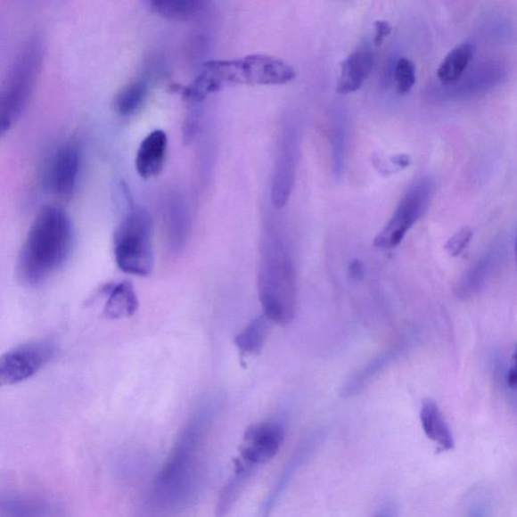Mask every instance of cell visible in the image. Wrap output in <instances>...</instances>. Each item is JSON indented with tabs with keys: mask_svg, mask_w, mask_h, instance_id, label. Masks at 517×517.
<instances>
[{
	"mask_svg": "<svg viewBox=\"0 0 517 517\" xmlns=\"http://www.w3.org/2000/svg\"><path fill=\"white\" fill-rule=\"evenodd\" d=\"M217 412L216 402L205 403L182 431L169 459L157 477L153 496L159 507H185L197 497L202 481L199 455Z\"/></svg>",
	"mask_w": 517,
	"mask_h": 517,
	"instance_id": "cell-1",
	"label": "cell"
},
{
	"mask_svg": "<svg viewBox=\"0 0 517 517\" xmlns=\"http://www.w3.org/2000/svg\"><path fill=\"white\" fill-rule=\"evenodd\" d=\"M71 218L60 207L48 205L37 215L21 249L17 276L21 284L39 286L63 267L73 249Z\"/></svg>",
	"mask_w": 517,
	"mask_h": 517,
	"instance_id": "cell-2",
	"label": "cell"
},
{
	"mask_svg": "<svg viewBox=\"0 0 517 517\" xmlns=\"http://www.w3.org/2000/svg\"><path fill=\"white\" fill-rule=\"evenodd\" d=\"M258 299L272 323L293 321L298 302V281L291 252L280 235H266L258 271Z\"/></svg>",
	"mask_w": 517,
	"mask_h": 517,
	"instance_id": "cell-3",
	"label": "cell"
},
{
	"mask_svg": "<svg viewBox=\"0 0 517 517\" xmlns=\"http://www.w3.org/2000/svg\"><path fill=\"white\" fill-rule=\"evenodd\" d=\"M44 53L43 37L40 35L30 37L0 85V139L17 124L32 98Z\"/></svg>",
	"mask_w": 517,
	"mask_h": 517,
	"instance_id": "cell-4",
	"label": "cell"
},
{
	"mask_svg": "<svg viewBox=\"0 0 517 517\" xmlns=\"http://www.w3.org/2000/svg\"><path fill=\"white\" fill-rule=\"evenodd\" d=\"M115 256L119 268L129 275L146 277L153 271V220L146 209H132L120 223Z\"/></svg>",
	"mask_w": 517,
	"mask_h": 517,
	"instance_id": "cell-5",
	"label": "cell"
},
{
	"mask_svg": "<svg viewBox=\"0 0 517 517\" xmlns=\"http://www.w3.org/2000/svg\"><path fill=\"white\" fill-rule=\"evenodd\" d=\"M432 193L433 181L430 177L417 180L410 186L390 222L376 235L374 245L382 249L398 247L427 210Z\"/></svg>",
	"mask_w": 517,
	"mask_h": 517,
	"instance_id": "cell-6",
	"label": "cell"
},
{
	"mask_svg": "<svg viewBox=\"0 0 517 517\" xmlns=\"http://www.w3.org/2000/svg\"><path fill=\"white\" fill-rule=\"evenodd\" d=\"M56 353L52 340H39L19 346L0 356V387L25 382L47 365Z\"/></svg>",
	"mask_w": 517,
	"mask_h": 517,
	"instance_id": "cell-7",
	"label": "cell"
},
{
	"mask_svg": "<svg viewBox=\"0 0 517 517\" xmlns=\"http://www.w3.org/2000/svg\"><path fill=\"white\" fill-rule=\"evenodd\" d=\"M81 154L78 142H64L53 152L45 167L43 184L58 199L70 200L78 185Z\"/></svg>",
	"mask_w": 517,
	"mask_h": 517,
	"instance_id": "cell-8",
	"label": "cell"
},
{
	"mask_svg": "<svg viewBox=\"0 0 517 517\" xmlns=\"http://www.w3.org/2000/svg\"><path fill=\"white\" fill-rule=\"evenodd\" d=\"M300 156V140L296 129H284L281 138L271 190L272 202L277 209L285 207L295 184Z\"/></svg>",
	"mask_w": 517,
	"mask_h": 517,
	"instance_id": "cell-9",
	"label": "cell"
},
{
	"mask_svg": "<svg viewBox=\"0 0 517 517\" xmlns=\"http://www.w3.org/2000/svg\"><path fill=\"white\" fill-rule=\"evenodd\" d=\"M285 430L275 421L264 422L250 427L241 447V460L257 468L275 457L284 442Z\"/></svg>",
	"mask_w": 517,
	"mask_h": 517,
	"instance_id": "cell-10",
	"label": "cell"
},
{
	"mask_svg": "<svg viewBox=\"0 0 517 517\" xmlns=\"http://www.w3.org/2000/svg\"><path fill=\"white\" fill-rule=\"evenodd\" d=\"M414 337L412 334L403 336L393 344L379 353L364 365L354 374L349 376L341 387V398L345 399L358 397L374 380L405 355L413 345Z\"/></svg>",
	"mask_w": 517,
	"mask_h": 517,
	"instance_id": "cell-11",
	"label": "cell"
},
{
	"mask_svg": "<svg viewBox=\"0 0 517 517\" xmlns=\"http://www.w3.org/2000/svg\"><path fill=\"white\" fill-rule=\"evenodd\" d=\"M508 247V242L505 239L496 242V244L464 274L455 288V296L459 300H465L480 293L490 283L494 274L505 262L509 253Z\"/></svg>",
	"mask_w": 517,
	"mask_h": 517,
	"instance_id": "cell-12",
	"label": "cell"
},
{
	"mask_svg": "<svg viewBox=\"0 0 517 517\" xmlns=\"http://www.w3.org/2000/svg\"><path fill=\"white\" fill-rule=\"evenodd\" d=\"M242 85L283 86L296 78L294 68L285 61L267 55L239 59Z\"/></svg>",
	"mask_w": 517,
	"mask_h": 517,
	"instance_id": "cell-13",
	"label": "cell"
},
{
	"mask_svg": "<svg viewBox=\"0 0 517 517\" xmlns=\"http://www.w3.org/2000/svg\"><path fill=\"white\" fill-rule=\"evenodd\" d=\"M168 136L162 129L149 134L139 147L135 157V168L144 179L157 177L166 161Z\"/></svg>",
	"mask_w": 517,
	"mask_h": 517,
	"instance_id": "cell-14",
	"label": "cell"
},
{
	"mask_svg": "<svg viewBox=\"0 0 517 517\" xmlns=\"http://www.w3.org/2000/svg\"><path fill=\"white\" fill-rule=\"evenodd\" d=\"M322 433H314V435L309 436L298 447V450L292 455L291 461L288 462L286 468L283 471V475L274 488L273 491L270 493L267 500L261 509L262 515H269L272 509L276 506L281 496L287 489L289 484L291 483L293 478L298 475L299 471L303 467L304 464L311 457V455L316 450V447L322 442Z\"/></svg>",
	"mask_w": 517,
	"mask_h": 517,
	"instance_id": "cell-15",
	"label": "cell"
},
{
	"mask_svg": "<svg viewBox=\"0 0 517 517\" xmlns=\"http://www.w3.org/2000/svg\"><path fill=\"white\" fill-rule=\"evenodd\" d=\"M374 64L375 57L372 51L360 49L352 53L341 64L337 93L349 94L359 90L373 70Z\"/></svg>",
	"mask_w": 517,
	"mask_h": 517,
	"instance_id": "cell-16",
	"label": "cell"
},
{
	"mask_svg": "<svg viewBox=\"0 0 517 517\" xmlns=\"http://www.w3.org/2000/svg\"><path fill=\"white\" fill-rule=\"evenodd\" d=\"M420 416L425 436L443 451H451L455 447V438L437 402L425 399L421 407Z\"/></svg>",
	"mask_w": 517,
	"mask_h": 517,
	"instance_id": "cell-17",
	"label": "cell"
},
{
	"mask_svg": "<svg viewBox=\"0 0 517 517\" xmlns=\"http://www.w3.org/2000/svg\"><path fill=\"white\" fill-rule=\"evenodd\" d=\"M475 54V45L462 43L455 47L443 60L438 70V78L444 86H452L467 70Z\"/></svg>",
	"mask_w": 517,
	"mask_h": 517,
	"instance_id": "cell-18",
	"label": "cell"
},
{
	"mask_svg": "<svg viewBox=\"0 0 517 517\" xmlns=\"http://www.w3.org/2000/svg\"><path fill=\"white\" fill-rule=\"evenodd\" d=\"M139 308L138 296L134 285L124 281L111 289L109 300L105 304L104 316L111 319L129 317Z\"/></svg>",
	"mask_w": 517,
	"mask_h": 517,
	"instance_id": "cell-19",
	"label": "cell"
},
{
	"mask_svg": "<svg viewBox=\"0 0 517 517\" xmlns=\"http://www.w3.org/2000/svg\"><path fill=\"white\" fill-rule=\"evenodd\" d=\"M255 469L241 459L235 461V472L230 481L225 485L220 493L217 505V515L222 516L229 513L233 505L237 503L241 493L244 491L250 479L255 473Z\"/></svg>",
	"mask_w": 517,
	"mask_h": 517,
	"instance_id": "cell-20",
	"label": "cell"
},
{
	"mask_svg": "<svg viewBox=\"0 0 517 517\" xmlns=\"http://www.w3.org/2000/svg\"><path fill=\"white\" fill-rule=\"evenodd\" d=\"M271 323L265 315L258 316L234 338V345L241 355H257L262 351L269 336Z\"/></svg>",
	"mask_w": 517,
	"mask_h": 517,
	"instance_id": "cell-21",
	"label": "cell"
},
{
	"mask_svg": "<svg viewBox=\"0 0 517 517\" xmlns=\"http://www.w3.org/2000/svg\"><path fill=\"white\" fill-rule=\"evenodd\" d=\"M152 10L172 21H187L204 10L207 0H149Z\"/></svg>",
	"mask_w": 517,
	"mask_h": 517,
	"instance_id": "cell-22",
	"label": "cell"
},
{
	"mask_svg": "<svg viewBox=\"0 0 517 517\" xmlns=\"http://www.w3.org/2000/svg\"><path fill=\"white\" fill-rule=\"evenodd\" d=\"M332 149V172L340 177L343 174L347 153V126L344 117L337 115L332 118L329 129Z\"/></svg>",
	"mask_w": 517,
	"mask_h": 517,
	"instance_id": "cell-23",
	"label": "cell"
},
{
	"mask_svg": "<svg viewBox=\"0 0 517 517\" xmlns=\"http://www.w3.org/2000/svg\"><path fill=\"white\" fill-rule=\"evenodd\" d=\"M148 94L146 81L135 80L126 86L116 96L115 109L119 115L123 117L132 116L138 111Z\"/></svg>",
	"mask_w": 517,
	"mask_h": 517,
	"instance_id": "cell-24",
	"label": "cell"
},
{
	"mask_svg": "<svg viewBox=\"0 0 517 517\" xmlns=\"http://www.w3.org/2000/svg\"><path fill=\"white\" fill-rule=\"evenodd\" d=\"M395 85L399 94H406L415 85V66L409 59L403 57L398 61L394 71Z\"/></svg>",
	"mask_w": 517,
	"mask_h": 517,
	"instance_id": "cell-25",
	"label": "cell"
},
{
	"mask_svg": "<svg viewBox=\"0 0 517 517\" xmlns=\"http://www.w3.org/2000/svg\"><path fill=\"white\" fill-rule=\"evenodd\" d=\"M473 238V232L469 227H464L458 233H455L453 237L447 242L445 249L447 253L452 257H457L464 252L471 240Z\"/></svg>",
	"mask_w": 517,
	"mask_h": 517,
	"instance_id": "cell-26",
	"label": "cell"
},
{
	"mask_svg": "<svg viewBox=\"0 0 517 517\" xmlns=\"http://www.w3.org/2000/svg\"><path fill=\"white\" fill-rule=\"evenodd\" d=\"M507 365L501 367L500 380L503 385L509 392L515 393L516 391V368H515V352L513 355V359L509 360Z\"/></svg>",
	"mask_w": 517,
	"mask_h": 517,
	"instance_id": "cell-27",
	"label": "cell"
},
{
	"mask_svg": "<svg viewBox=\"0 0 517 517\" xmlns=\"http://www.w3.org/2000/svg\"><path fill=\"white\" fill-rule=\"evenodd\" d=\"M375 28V37L374 44L376 47H382L386 37L390 36L392 32V28L390 22L385 21H377L374 24Z\"/></svg>",
	"mask_w": 517,
	"mask_h": 517,
	"instance_id": "cell-28",
	"label": "cell"
},
{
	"mask_svg": "<svg viewBox=\"0 0 517 517\" xmlns=\"http://www.w3.org/2000/svg\"><path fill=\"white\" fill-rule=\"evenodd\" d=\"M349 276L355 280L362 279L364 275V266L359 260H354L349 267Z\"/></svg>",
	"mask_w": 517,
	"mask_h": 517,
	"instance_id": "cell-29",
	"label": "cell"
},
{
	"mask_svg": "<svg viewBox=\"0 0 517 517\" xmlns=\"http://www.w3.org/2000/svg\"><path fill=\"white\" fill-rule=\"evenodd\" d=\"M398 507L392 503H387L378 509L376 516H395L398 515Z\"/></svg>",
	"mask_w": 517,
	"mask_h": 517,
	"instance_id": "cell-30",
	"label": "cell"
}]
</instances>
